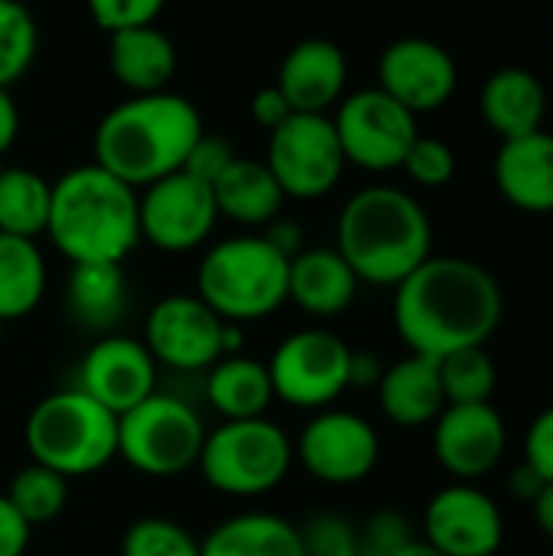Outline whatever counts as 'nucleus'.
<instances>
[{
	"label": "nucleus",
	"mask_w": 553,
	"mask_h": 556,
	"mask_svg": "<svg viewBox=\"0 0 553 556\" xmlns=\"http://www.w3.org/2000/svg\"><path fill=\"white\" fill-rule=\"evenodd\" d=\"M218 218H228L244 228H264L274 222L287 202L284 189L277 186L274 173L264 160L238 156L215 182H212Z\"/></svg>",
	"instance_id": "a878e982"
},
{
	"label": "nucleus",
	"mask_w": 553,
	"mask_h": 556,
	"mask_svg": "<svg viewBox=\"0 0 553 556\" xmlns=\"http://www.w3.org/2000/svg\"><path fill=\"white\" fill-rule=\"evenodd\" d=\"M401 169L411 176V182L424 189H440L456 176V153L447 140L440 137H417L401 163Z\"/></svg>",
	"instance_id": "c9c22d12"
},
{
	"label": "nucleus",
	"mask_w": 553,
	"mask_h": 556,
	"mask_svg": "<svg viewBox=\"0 0 553 556\" xmlns=\"http://www.w3.org/2000/svg\"><path fill=\"white\" fill-rule=\"evenodd\" d=\"M33 528L20 518L7 495H0V556H23L29 547Z\"/></svg>",
	"instance_id": "a19ab883"
},
{
	"label": "nucleus",
	"mask_w": 553,
	"mask_h": 556,
	"mask_svg": "<svg viewBox=\"0 0 553 556\" xmlns=\"http://www.w3.org/2000/svg\"><path fill=\"white\" fill-rule=\"evenodd\" d=\"M378 404L394 427L414 430L433 424L447 407L443 384H440V362L411 352L398 365L385 368L378 381Z\"/></svg>",
	"instance_id": "5701e85b"
},
{
	"label": "nucleus",
	"mask_w": 553,
	"mask_h": 556,
	"mask_svg": "<svg viewBox=\"0 0 553 556\" xmlns=\"http://www.w3.org/2000/svg\"><path fill=\"white\" fill-rule=\"evenodd\" d=\"M85 3H88L95 26L104 33L156 23V16L166 7V0H85Z\"/></svg>",
	"instance_id": "4c0bfd02"
},
{
	"label": "nucleus",
	"mask_w": 553,
	"mask_h": 556,
	"mask_svg": "<svg viewBox=\"0 0 553 556\" xmlns=\"http://www.w3.org/2000/svg\"><path fill=\"white\" fill-rule=\"evenodd\" d=\"M440 362V384L447 404H489L499 388V368L486 345L450 352Z\"/></svg>",
	"instance_id": "2f4dec72"
},
{
	"label": "nucleus",
	"mask_w": 553,
	"mask_h": 556,
	"mask_svg": "<svg viewBox=\"0 0 553 556\" xmlns=\"http://www.w3.org/2000/svg\"><path fill=\"white\" fill-rule=\"evenodd\" d=\"M531 511H535V521L541 528V534L553 541V482H544L541 495L531 502Z\"/></svg>",
	"instance_id": "de8ad7c7"
},
{
	"label": "nucleus",
	"mask_w": 553,
	"mask_h": 556,
	"mask_svg": "<svg viewBox=\"0 0 553 556\" xmlns=\"http://www.w3.org/2000/svg\"><path fill=\"white\" fill-rule=\"evenodd\" d=\"M264 163L287 199L329 195L349 166L329 114H290L267 134Z\"/></svg>",
	"instance_id": "1a4fd4ad"
},
{
	"label": "nucleus",
	"mask_w": 553,
	"mask_h": 556,
	"mask_svg": "<svg viewBox=\"0 0 553 556\" xmlns=\"http://www.w3.org/2000/svg\"><path fill=\"white\" fill-rule=\"evenodd\" d=\"M46 296V257L36 241L0 235V323L29 316Z\"/></svg>",
	"instance_id": "c85d7f7f"
},
{
	"label": "nucleus",
	"mask_w": 553,
	"mask_h": 556,
	"mask_svg": "<svg viewBox=\"0 0 553 556\" xmlns=\"http://www.w3.org/2000/svg\"><path fill=\"white\" fill-rule=\"evenodd\" d=\"M264 241L274 248V251H280L287 261L290 257H297L303 248H306V241H303V228H300V222H293V218H274V222H267L264 225Z\"/></svg>",
	"instance_id": "37998d69"
},
{
	"label": "nucleus",
	"mask_w": 553,
	"mask_h": 556,
	"mask_svg": "<svg viewBox=\"0 0 553 556\" xmlns=\"http://www.w3.org/2000/svg\"><path fill=\"white\" fill-rule=\"evenodd\" d=\"M140 241L166 254H186L205 244L218 225L212 186L189 173H169L137 192Z\"/></svg>",
	"instance_id": "4468645a"
},
{
	"label": "nucleus",
	"mask_w": 553,
	"mask_h": 556,
	"mask_svg": "<svg viewBox=\"0 0 553 556\" xmlns=\"http://www.w3.org/2000/svg\"><path fill=\"white\" fill-rule=\"evenodd\" d=\"M202 556H306L297 525L267 511H244L222 521L205 541Z\"/></svg>",
	"instance_id": "cd10ccee"
},
{
	"label": "nucleus",
	"mask_w": 553,
	"mask_h": 556,
	"mask_svg": "<svg viewBox=\"0 0 553 556\" xmlns=\"http://www.w3.org/2000/svg\"><path fill=\"white\" fill-rule=\"evenodd\" d=\"M336 251L359 283L398 287L433 254V225L411 192L365 186L339 212Z\"/></svg>",
	"instance_id": "7ed1b4c3"
},
{
	"label": "nucleus",
	"mask_w": 553,
	"mask_h": 556,
	"mask_svg": "<svg viewBox=\"0 0 553 556\" xmlns=\"http://www.w3.org/2000/svg\"><path fill=\"white\" fill-rule=\"evenodd\" d=\"M460 85V68L450 49L424 36L394 39L378 59V88L411 114L440 111Z\"/></svg>",
	"instance_id": "dca6fc26"
},
{
	"label": "nucleus",
	"mask_w": 553,
	"mask_h": 556,
	"mask_svg": "<svg viewBox=\"0 0 553 556\" xmlns=\"http://www.w3.org/2000/svg\"><path fill=\"white\" fill-rule=\"evenodd\" d=\"M541 489H544V479H541L528 463H521V466L508 476V492H512V498H518V502H525V505H531V502L541 495Z\"/></svg>",
	"instance_id": "a18cd8bd"
},
{
	"label": "nucleus",
	"mask_w": 553,
	"mask_h": 556,
	"mask_svg": "<svg viewBox=\"0 0 553 556\" xmlns=\"http://www.w3.org/2000/svg\"><path fill=\"white\" fill-rule=\"evenodd\" d=\"M508 453V427L489 404H447L433 420V456L460 482L499 469Z\"/></svg>",
	"instance_id": "f3484780"
},
{
	"label": "nucleus",
	"mask_w": 553,
	"mask_h": 556,
	"mask_svg": "<svg viewBox=\"0 0 553 556\" xmlns=\"http://www.w3.org/2000/svg\"><path fill=\"white\" fill-rule=\"evenodd\" d=\"M349 342L329 329H300L287 336L267 362L274 397L313 414L332 407V401L349 391Z\"/></svg>",
	"instance_id": "9d476101"
},
{
	"label": "nucleus",
	"mask_w": 553,
	"mask_h": 556,
	"mask_svg": "<svg viewBox=\"0 0 553 556\" xmlns=\"http://www.w3.org/2000/svg\"><path fill=\"white\" fill-rule=\"evenodd\" d=\"M300 466L323 485H359L365 482L378 459V430L352 410H316L293 443Z\"/></svg>",
	"instance_id": "f8f14e48"
},
{
	"label": "nucleus",
	"mask_w": 553,
	"mask_h": 556,
	"mask_svg": "<svg viewBox=\"0 0 553 556\" xmlns=\"http://www.w3.org/2000/svg\"><path fill=\"white\" fill-rule=\"evenodd\" d=\"M521 463H528L544 482H553V404L528 424Z\"/></svg>",
	"instance_id": "ea45409f"
},
{
	"label": "nucleus",
	"mask_w": 553,
	"mask_h": 556,
	"mask_svg": "<svg viewBox=\"0 0 553 556\" xmlns=\"http://www.w3.org/2000/svg\"><path fill=\"white\" fill-rule=\"evenodd\" d=\"M121 556H202V541L169 518H140L124 531Z\"/></svg>",
	"instance_id": "72a5a7b5"
},
{
	"label": "nucleus",
	"mask_w": 553,
	"mask_h": 556,
	"mask_svg": "<svg viewBox=\"0 0 553 556\" xmlns=\"http://www.w3.org/2000/svg\"><path fill=\"white\" fill-rule=\"evenodd\" d=\"M235 160H238V153H235V147H231L225 137L202 134V137L192 143V150H189V156H186V163H183V173H189V176L202 179L205 186H212Z\"/></svg>",
	"instance_id": "58836bf2"
},
{
	"label": "nucleus",
	"mask_w": 553,
	"mask_h": 556,
	"mask_svg": "<svg viewBox=\"0 0 553 556\" xmlns=\"http://www.w3.org/2000/svg\"><path fill=\"white\" fill-rule=\"evenodd\" d=\"M196 466L209 489L231 498H257L287 479L293 443L267 417L222 420V427L205 433Z\"/></svg>",
	"instance_id": "0eeeda50"
},
{
	"label": "nucleus",
	"mask_w": 553,
	"mask_h": 556,
	"mask_svg": "<svg viewBox=\"0 0 553 556\" xmlns=\"http://www.w3.org/2000/svg\"><path fill=\"white\" fill-rule=\"evenodd\" d=\"M7 498L10 505L20 511V518L36 528V525H49L55 521L65 505H68V479L59 476L55 469L49 466H39V463H29L23 466L10 489H7Z\"/></svg>",
	"instance_id": "7c9ffc66"
},
{
	"label": "nucleus",
	"mask_w": 553,
	"mask_h": 556,
	"mask_svg": "<svg viewBox=\"0 0 553 556\" xmlns=\"http://www.w3.org/2000/svg\"><path fill=\"white\" fill-rule=\"evenodd\" d=\"M495 189L502 199L528 215L553 212V134L544 127L525 137L502 140L495 153Z\"/></svg>",
	"instance_id": "aec40b11"
},
{
	"label": "nucleus",
	"mask_w": 553,
	"mask_h": 556,
	"mask_svg": "<svg viewBox=\"0 0 553 556\" xmlns=\"http://www.w3.org/2000/svg\"><path fill=\"white\" fill-rule=\"evenodd\" d=\"M290 114H293V111H290V104H287V98L280 94L277 85H267V88L254 91V98H251V117H254V124H257L261 130L271 134V130L280 127Z\"/></svg>",
	"instance_id": "79ce46f5"
},
{
	"label": "nucleus",
	"mask_w": 553,
	"mask_h": 556,
	"mask_svg": "<svg viewBox=\"0 0 553 556\" xmlns=\"http://www.w3.org/2000/svg\"><path fill=\"white\" fill-rule=\"evenodd\" d=\"M46 235L68 264H124L140 244L137 189L98 163L75 166L52 182Z\"/></svg>",
	"instance_id": "20e7f679"
},
{
	"label": "nucleus",
	"mask_w": 553,
	"mask_h": 556,
	"mask_svg": "<svg viewBox=\"0 0 553 556\" xmlns=\"http://www.w3.org/2000/svg\"><path fill=\"white\" fill-rule=\"evenodd\" d=\"M349 81L345 52L332 39H300L277 68V88L293 114H326L342 101Z\"/></svg>",
	"instance_id": "6ab92c4d"
},
{
	"label": "nucleus",
	"mask_w": 553,
	"mask_h": 556,
	"mask_svg": "<svg viewBox=\"0 0 553 556\" xmlns=\"http://www.w3.org/2000/svg\"><path fill=\"white\" fill-rule=\"evenodd\" d=\"M394 556H443L440 551H433L427 541H411L407 547H401Z\"/></svg>",
	"instance_id": "09e8293b"
},
{
	"label": "nucleus",
	"mask_w": 553,
	"mask_h": 556,
	"mask_svg": "<svg viewBox=\"0 0 553 556\" xmlns=\"http://www.w3.org/2000/svg\"><path fill=\"white\" fill-rule=\"evenodd\" d=\"M505 316L492 270L469 257H427L394 287V329L414 355L443 358L486 345Z\"/></svg>",
	"instance_id": "f257e3e1"
},
{
	"label": "nucleus",
	"mask_w": 553,
	"mask_h": 556,
	"mask_svg": "<svg viewBox=\"0 0 553 556\" xmlns=\"http://www.w3.org/2000/svg\"><path fill=\"white\" fill-rule=\"evenodd\" d=\"M385 375V365L378 362V355L372 352H355L349 358V388H378Z\"/></svg>",
	"instance_id": "c03bdc74"
},
{
	"label": "nucleus",
	"mask_w": 553,
	"mask_h": 556,
	"mask_svg": "<svg viewBox=\"0 0 553 556\" xmlns=\"http://www.w3.org/2000/svg\"><path fill=\"white\" fill-rule=\"evenodd\" d=\"M359 277L336 248H303L290 257L287 300H293L306 316L332 319L355 303Z\"/></svg>",
	"instance_id": "412c9836"
},
{
	"label": "nucleus",
	"mask_w": 553,
	"mask_h": 556,
	"mask_svg": "<svg viewBox=\"0 0 553 556\" xmlns=\"http://www.w3.org/2000/svg\"><path fill=\"white\" fill-rule=\"evenodd\" d=\"M68 319L95 336H111L127 313L124 264H72L65 280Z\"/></svg>",
	"instance_id": "393cba45"
},
{
	"label": "nucleus",
	"mask_w": 553,
	"mask_h": 556,
	"mask_svg": "<svg viewBox=\"0 0 553 556\" xmlns=\"http://www.w3.org/2000/svg\"><path fill=\"white\" fill-rule=\"evenodd\" d=\"M52 182L26 166H0V235L36 241L46 235Z\"/></svg>",
	"instance_id": "c756f323"
},
{
	"label": "nucleus",
	"mask_w": 553,
	"mask_h": 556,
	"mask_svg": "<svg viewBox=\"0 0 553 556\" xmlns=\"http://www.w3.org/2000/svg\"><path fill=\"white\" fill-rule=\"evenodd\" d=\"M205 433L189 401L153 391L117 417V456L140 476L173 479L199 463Z\"/></svg>",
	"instance_id": "6e6552de"
},
{
	"label": "nucleus",
	"mask_w": 553,
	"mask_h": 556,
	"mask_svg": "<svg viewBox=\"0 0 553 556\" xmlns=\"http://www.w3.org/2000/svg\"><path fill=\"white\" fill-rule=\"evenodd\" d=\"M205 401L222 420H254L264 417L277 397L264 362L225 355L205 371Z\"/></svg>",
	"instance_id": "bb28decb"
},
{
	"label": "nucleus",
	"mask_w": 553,
	"mask_h": 556,
	"mask_svg": "<svg viewBox=\"0 0 553 556\" xmlns=\"http://www.w3.org/2000/svg\"><path fill=\"white\" fill-rule=\"evenodd\" d=\"M23 440L33 463L65 479H81L117 459V417L81 388H65L29 410Z\"/></svg>",
	"instance_id": "423d86ee"
},
{
	"label": "nucleus",
	"mask_w": 553,
	"mask_h": 556,
	"mask_svg": "<svg viewBox=\"0 0 553 556\" xmlns=\"http://www.w3.org/2000/svg\"><path fill=\"white\" fill-rule=\"evenodd\" d=\"M345 163L368 173L401 169L411 143L420 137L417 114L385 94L378 85L345 94L332 114Z\"/></svg>",
	"instance_id": "9b49d317"
},
{
	"label": "nucleus",
	"mask_w": 553,
	"mask_h": 556,
	"mask_svg": "<svg viewBox=\"0 0 553 556\" xmlns=\"http://www.w3.org/2000/svg\"><path fill=\"white\" fill-rule=\"evenodd\" d=\"M75 388L121 417L156 391V362L140 339L111 332L85 352Z\"/></svg>",
	"instance_id": "a211bd4d"
},
{
	"label": "nucleus",
	"mask_w": 553,
	"mask_h": 556,
	"mask_svg": "<svg viewBox=\"0 0 553 556\" xmlns=\"http://www.w3.org/2000/svg\"><path fill=\"white\" fill-rule=\"evenodd\" d=\"M297 534L306 556H359V525H352L342 515H310L297 528Z\"/></svg>",
	"instance_id": "f704fd0d"
},
{
	"label": "nucleus",
	"mask_w": 553,
	"mask_h": 556,
	"mask_svg": "<svg viewBox=\"0 0 553 556\" xmlns=\"http://www.w3.org/2000/svg\"><path fill=\"white\" fill-rule=\"evenodd\" d=\"M414 538L411 521L401 511H375L365 525H359V556H394Z\"/></svg>",
	"instance_id": "e433bc0d"
},
{
	"label": "nucleus",
	"mask_w": 553,
	"mask_h": 556,
	"mask_svg": "<svg viewBox=\"0 0 553 556\" xmlns=\"http://www.w3.org/2000/svg\"><path fill=\"white\" fill-rule=\"evenodd\" d=\"M39 49L36 16L23 0H0V88L20 81Z\"/></svg>",
	"instance_id": "473e14b6"
},
{
	"label": "nucleus",
	"mask_w": 553,
	"mask_h": 556,
	"mask_svg": "<svg viewBox=\"0 0 553 556\" xmlns=\"http://www.w3.org/2000/svg\"><path fill=\"white\" fill-rule=\"evenodd\" d=\"M108 36V65L130 94L169 91V81L176 75V46L156 23L117 29Z\"/></svg>",
	"instance_id": "b1692460"
},
{
	"label": "nucleus",
	"mask_w": 553,
	"mask_h": 556,
	"mask_svg": "<svg viewBox=\"0 0 553 556\" xmlns=\"http://www.w3.org/2000/svg\"><path fill=\"white\" fill-rule=\"evenodd\" d=\"M202 134V114L189 98L176 91L130 94L98 121L91 163L114 173L130 189H147L179 173Z\"/></svg>",
	"instance_id": "f03ea898"
},
{
	"label": "nucleus",
	"mask_w": 553,
	"mask_h": 556,
	"mask_svg": "<svg viewBox=\"0 0 553 556\" xmlns=\"http://www.w3.org/2000/svg\"><path fill=\"white\" fill-rule=\"evenodd\" d=\"M20 134V111L10 94V88H0V156L16 143Z\"/></svg>",
	"instance_id": "49530a36"
},
{
	"label": "nucleus",
	"mask_w": 553,
	"mask_h": 556,
	"mask_svg": "<svg viewBox=\"0 0 553 556\" xmlns=\"http://www.w3.org/2000/svg\"><path fill=\"white\" fill-rule=\"evenodd\" d=\"M424 541L443 556H495L505 544L502 508L473 482L447 485L424 508Z\"/></svg>",
	"instance_id": "2eb2a0df"
},
{
	"label": "nucleus",
	"mask_w": 553,
	"mask_h": 556,
	"mask_svg": "<svg viewBox=\"0 0 553 556\" xmlns=\"http://www.w3.org/2000/svg\"><path fill=\"white\" fill-rule=\"evenodd\" d=\"M290 261L264 235H238L212 244L196 270V296L225 323H254L287 303Z\"/></svg>",
	"instance_id": "39448f33"
},
{
	"label": "nucleus",
	"mask_w": 553,
	"mask_h": 556,
	"mask_svg": "<svg viewBox=\"0 0 553 556\" xmlns=\"http://www.w3.org/2000/svg\"><path fill=\"white\" fill-rule=\"evenodd\" d=\"M225 326L228 323L196 293H169L147 313L140 342L147 345L156 365L196 375L209 371L218 358H225Z\"/></svg>",
	"instance_id": "ddd939ff"
},
{
	"label": "nucleus",
	"mask_w": 553,
	"mask_h": 556,
	"mask_svg": "<svg viewBox=\"0 0 553 556\" xmlns=\"http://www.w3.org/2000/svg\"><path fill=\"white\" fill-rule=\"evenodd\" d=\"M0 342H3V323H0Z\"/></svg>",
	"instance_id": "8fccbe9b"
},
{
	"label": "nucleus",
	"mask_w": 553,
	"mask_h": 556,
	"mask_svg": "<svg viewBox=\"0 0 553 556\" xmlns=\"http://www.w3.org/2000/svg\"><path fill=\"white\" fill-rule=\"evenodd\" d=\"M479 111L502 140L525 137L544 127L548 88L531 68L505 65L486 78L479 91Z\"/></svg>",
	"instance_id": "4be33fe9"
}]
</instances>
